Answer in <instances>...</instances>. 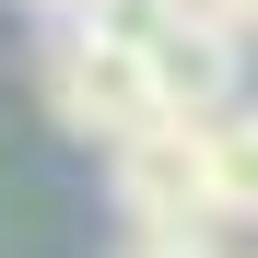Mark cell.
Returning a JSON list of instances; mask_svg holds the SVG:
<instances>
[{"instance_id": "6da1fadb", "label": "cell", "mask_w": 258, "mask_h": 258, "mask_svg": "<svg viewBox=\"0 0 258 258\" xmlns=\"http://www.w3.org/2000/svg\"><path fill=\"white\" fill-rule=\"evenodd\" d=\"M35 94H47V117L71 141H106V153H129L141 129H164V94H153V59L129 35V12L117 24H59L35 47Z\"/></svg>"}, {"instance_id": "7a4b0ae2", "label": "cell", "mask_w": 258, "mask_h": 258, "mask_svg": "<svg viewBox=\"0 0 258 258\" xmlns=\"http://www.w3.org/2000/svg\"><path fill=\"white\" fill-rule=\"evenodd\" d=\"M106 200H117L129 235H223V223H211V176H200V129H188V117H164V129H141L129 153H106Z\"/></svg>"}, {"instance_id": "3957f363", "label": "cell", "mask_w": 258, "mask_h": 258, "mask_svg": "<svg viewBox=\"0 0 258 258\" xmlns=\"http://www.w3.org/2000/svg\"><path fill=\"white\" fill-rule=\"evenodd\" d=\"M129 35H141V59H153V94H164V117L211 129V117H235V106H246V35H235V24L129 12Z\"/></svg>"}, {"instance_id": "277c9868", "label": "cell", "mask_w": 258, "mask_h": 258, "mask_svg": "<svg viewBox=\"0 0 258 258\" xmlns=\"http://www.w3.org/2000/svg\"><path fill=\"white\" fill-rule=\"evenodd\" d=\"M200 176H211V223H258V106L200 129Z\"/></svg>"}, {"instance_id": "5b68a950", "label": "cell", "mask_w": 258, "mask_h": 258, "mask_svg": "<svg viewBox=\"0 0 258 258\" xmlns=\"http://www.w3.org/2000/svg\"><path fill=\"white\" fill-rule=\"evenodd\" d=\"M24 12L59 35V24H117V12H141V0H24Z\"/></svg>"}, {"instance_id": "8992f818", "label": "cell", "mask_w": 258, "mask_h": 258, "mask_svg": "<svg viewBox=\"0 0 258 258\" xmlns=\"http://www.w3.org/2000/svg\"><path fill=\"white\" fill-rule=\"evenodd\" d=\"M117 258H223V235H117Z\"/></svg>"}, {"instance_id": "52a82bcc", "label": "cell", "mask_w": 258, "mask_h": 258, "mask_svg": "<svg viewBox=\"0 0 258 258\" xmlns=\"http://www.w3.org/2000/svg\"><path fill=\"white\" fill-rule=\"evenodd\" d=\"M223 24H235V35H258V0H223Z\"/></svg>"}]
</instances>
